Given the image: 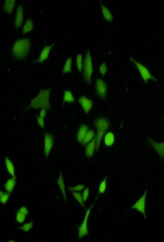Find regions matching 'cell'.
Masks as SVG:
<instances>
[{
    "mask_svg": "<svg viewBox=\"0 0 164 242\" xmlns=\"http://www.w3.org/2000/svg\"><path fill=\"white\" fill-rule=\"evenodd\" d=\"M105 190H107V177H105L104 180H102L101 183H100V187H98V193L100 194H104Z\"/></svg>",
    "mask_w": 164,
    "mask_h": 242,
    "instance_id": "29",
    "label": "cell"
},
{
    "mask_svg": "<svg viewBox=\"0 0 164 242\" xmlns=\"http://www.w3.org/2000/svg\"><path fill=\"white\" fill-rule=\"evenodd\" d=\"M76 65H77V70L82 73L83 72V55L82 54H79V55L76 57Z\"/></svg>",
    "mask_w": 164,
    "mask_h": 242,
    "instance_id": "26",
    "label": "cell"
},
{
    "mask_svg": "<svg viewBox=\"0 0 164 242\" xmlns=\"http://www.w3.org/2000/svg\"><path fill=\"white\" fill-rule=\"evenodd\" d=\"M79 103H80V106H82L83 111H84L86 114H89L90 111H91V109H93V100L90 99V97L82 96L79 99Z\"/></svg>",
    "mask_w": 164,
    "mask_h": 242,
    "instance_id": "11",
    "label": "cell"
},
{
    "mask_svg": "<svg viewBox=\"0 0 164 242\" xmlns=\"http://www.w3.org/2000/svg\"><path fill=\"white\" fill-rule=\"evenodd\" d=\"M16 2L17 0H4L3 3V10L6 11V14H11L16 7Z\"/></svg>",
    "mask_w": 164,
    "mask_h": 242,
    "instance_id": "17",
    "label": "cell"
},
{
    "mask_svg": "<svg viewBox=\"0 0 164 242\" xmlns=\"http://www.w3.org/2000/svg\"><path fill=\"white\" fill-rule=\"evenodd\" d=\"M102 142H104V146L107 148H111L115 142V134L111 133V131H107L104 135V139H102Z\"/></svg>",
    "mask_w": 164,
    "mask_h": 242,
    "instance_id": "16",
    "label": "cell"
},
{
    "mask_svg": "<svg viewBox=\"0 0 164 242\" xmlns=\"http://www.w3.org/2000/svg\"><path fill=\"white\" fill-rule=\"evenodd\" d=\"M101 11H102V17L105 18V21L111 23V21L114 20V17H112V13L109 11V9H107V7L104 6V4H101Z\"/></svg>",
    "mask_w": 164,
    "mask_h": 242,
    "instance_id": "21",
    "label": "cell"
},
{
    "mask_svg": "<svg viewBox=\"0 0 164 242\" xmlns=\"http://www.w3.org/2000/svg\"><path fill=\"white\" fill-rule=\"evenodd\" d=\"M4 165H6V168H7V172L10 173L11 176H16V169H14V165H13V162H11L9 158H4Z\"/></svg>",
    "mask_w": 164,
    "mask_h": 242,
    "instance_id": "22",
    "label": "cell"
},
{
    "mask_svg": "<svg viewBox=\"0 0 164 242\" xmlns=\"http://www.w3.org/2000/svg\"><path fill=\"white\" fill-rule=\"evenodd\" d=\"M28 216H30L28 208H27V207H20V208L16 211V221L18 222V224H21V222L25 221Z\"/></svg>",
    "mask_w": 164,
    "mask_h": 242,
    "instance_id": "13",
    "label": "cell"
},
{
    "mask_svg": "<svg viewBox=\"0 0 164 242\" xmlns=\"http://www.w3.org/2000/svg\"><path fill=\"white\" fill-rule=\"evenodd\" d=\"M107 70H108L107 65H105V63H101V65H100V73H101V76H105Z\"/></svg>",
    "mask_w": 164,
    "mask_h": 242,
    "instance_id": "33",
    "label": "cell"
},
{
    "mask_svg": "<svg viewBox=\"0 0 164 242\" xmlns=\"http://www.w3.org/2000/svg\"><path fill=\"white\" fill-rule=\"evenodd\" d=\"M9 197H10V193H3V194H2V197H0V203H2V204H6L7 201H9Z\"/></svg>",
    "mask_w": 164,
    "mask_h": 242,
    "instance_id": "32",
    "label": "cell"
},
{
    "mask_svg": "<svg viewBox=\"0 0 164 242\" xmlns=\"http://www.w3.org/2000/svg\"><path fill=\"white\" fill-rule=\"evenodd\" d=\"M23 20H24V13H23V4L17 7V11H16V18H14V27L17 28H20L21 24H23Z\"/></svg>",
    "mask_w": 164,
    "mask_h": 242,
    "instance_id": "15",
    "label": "cell"
},
{
    "mask_svg": "<svg viewBox=\"0 0 164 242\" xmlns=\"http://www.w3.org/2000/svg\"><path fill=\"white\" fill-rule=\"evenodd\" d=\"M84 189V186L83 184H76V186H70V192H80V190Z\"/></svg>",
    "mask_w": 164,
    "mask_h": 242,
    "instance_id": "34",
    "label": "cell"
},
{
    "mask_svg": "<svg viewBox=\"0 0 164 242\" xmlns=\"http://www.w3.org/2000/svg\"><path fill=\"white\" fill-rule=\"evenodd\" d=\"M63 101L65 103H73L74 101V96L72 94L70 90H65V93H63Z\"/></svg>",
    "mask_w": 164,
    "mask_h": 242,
    "instance_id": "23",
    "label": "cell"
},
{
    "mask_svg": "<svg viewBox=\"0 0 164 242\" xmlns=\"http://www.w3.org/2000/svg\"><path fill=\"white\" fill-rule=\"evenodd\" d=\"M52 146H53V135L52 134H45V137H44V153H45V158H49Z\"/></svg>",
    "mask_w": 164,
    "mask_h": 242,
    "instance_id": "7",
    "label": "cell"
},
{
    "mask_svg": "<svg viewBox=\"0 0 164 242\" xmlns=\"http://www.w3.org/2000/svg\"><path fill=\"white\" fill-rule=\"evenodd\" d=\"M90 211H91V207H89V208H87V211H86V216H84V220H83L82 225H80V228H79V236H77L79 239L87 236V234H89V217H90Z\"/></svg>",
    "mask_w": 164,
    "mask_h": 242,
    "instance_id": "6",
    "label": "cell"
},
{
    "mask_svg": "<svg viewBox=\"0 0 164 242\" xmlns=\"http://www.w3.org/2000/svg\"><path fill=\"white\" fill-rule=\"evenodd\" d=\"M16 182H17L16 176H13L11 179H9L6 183H4V190H6L7 193H11L14 190V187H16Z\"/></svg>",
    "mask_w": 164,
    "mask_h": 242,
    "instance_id": "20",
    "label": "cell"
},
{
    "mask_svg": "<svg viewBox=\"0 0 164 242\" xmlns=\"http://www.w3.org/2000/svg\"><path fill=\"white\" fill-rule=\"evenodd\" d=\"M2 194H3V192H0V197H2Z\"/></svg>",
    "mask_w": 164,
    "mask_h": 242,
    "instance_id": "37",
    "label": "cell"
},
{
    "mask_svg": "<svg viewBox=\"0 0 164 242\" xmlns=\"http://www.w3.org/2000/svg\"><path fill=\"white\" fill-rule=\"evenodd\" d=\"M94 137H95L94 129H89V131H87V134H86V137H84V139H83V144H82V145H86L87 142H90V141H91Z\"/></svg>",
    "mask_w": 164,
    "mask_h": 242,
    "instance_id": "25",
    "label": "cell"
},
{
    "mask_svg": "<svg viewBox=\"0 0 164 242\" xmlns=\"http://www.w3.org/2000/svg\"><path fill=\"white\" fill-rule=\"evenodd\" d=\"M89 194H90V189H89V187H84V189H83V194H82L84 201L89 199Z\"/></svg>",
    "mask_w": 164,
    "mask_h": 242,
    "instance_id": "35",
    "label": "cell"
},
{
    "mask_svg": "<svg viewBox=\"0 0 164 242\" xmlns=\"http://www.w3.org/2000/svg\"><path fill=\"white\" fill-rule=\"evenodd\" d=\"M32 225H34V222L32 221H30V222H27V224H25V225H21L20 227V229H21V231H30V229L31 228H32Z\"/></svg>",
    "mask_w": 164,
    "mask_h": 242,
    "instance_id": "31",
    "label": "cell"
},
{
    "mask_svg": "<svg viewBox=\"0 0 164 242\" xmlns=\"http://www.w3.org/2000/svg\"><path fill=\"white\" fill-rule=\"evenodd\" d=\"M147 141H149V145L154 149V152L157 153L161 159H163V158H164V142H156V141H153L151 138H149Z\"/></svg>",
    "mask_w": 164,
    "mask_h": 242,
    "instance_id": "10",
    "label": "cell"
},
{
    "mask_svg": "<svg viewBox=\"0 0 164 242\" xmlns=\"http://www.w3.org/2000/svg\"><path fill=\"white\" fill-rule=\"evenodd\" d=\"M93 61H91V54L90 51L86 52V57L84 61H83V79L86 80L87 83L91 82V76H93Z\"/></svg>",
    "mask_w": 164,
    "mask_h": 242,
    "instance_id": "3",
    "label": "cell"
},
{
    "mask_svg": "<svg viewBox=\"0 0 164 242\" xmlns=\"http://www.w3.org/2000/svg\"><path fill=\"white\" fill-rule=\"evenodd\" d=\"M104 135H105L104 131H101V129H97V133H95V139H97V144H98V146H100V144H101V141L104 139Z\"/></svg>",
    "mask_w": 164,
    "mask_h": 242,
    "instance_id": "28",
    "label": "cell"
},
{
    "mask_svg": "<svg viewBox=\"0 0 164 242\" xmlns=\"http://www.w3.org/2000/svg\"><path fill=\"white\" fill-rule=\"evenodd\" d=\"M98 144H97V139H95V137L90 141V142L86 144V156L87 158H93V155H94L95 151H98Z\"/></svg>",
    "mask_w": 164,
    "mask_h": 242,
    "instance_id": "8",
    "label": "cell"
},
{
    "mask_svg": "<svg viewBox=\"0 0 164 242\" xmlns=\"http://www.w3.org/2000/svg\"><path fill=\"white\" fill-rule=\"evenodd\" d=\"M31 51V40L30 38H21L17 40L11 46V54L16 59H24Z\"/></svg>",
    "mask_w": 164,
    "mask_h": 242,
    "instance_id": "1",
    "label": "cell"
},
{
    "mask_svg": "<svg viewBox=\"0 0 164 242\" xmlns=\"http://www.w3.org/2000/svg\"><path fill=\"white\" fill-rule=\"evenodd\" d=\"M34 30V23L32 20H27L25 23H24V27H23V34H27L30 33V31Z\"/></svg>",
    "mask_w": 164,
    "mask_h": 242,
    "instance_id": "24",
    "label": "cell"
},
{
    "mask_svg": "<svg viewBox=\"0 0 164 242\" xmlns=\"http://www.w3.org/2000/svg\"><path fill=\"white\" fill-rule=\"evenodd\" d=\"M89 129L90 128L86 125V124H83V125L79 128V131H77V141H79V144H83V139H84V137H86V134H87Z\"/></svg>",
    "mask_w": 164,
    "mask_h": 242,
    "instance_id": "19",
    "label": "cell"
},
{
    "mask_svg": "<svg viewBox=\"0 0 164 242\" xmlns=\"http://www.w3.org/2000/svg\"><path fill=\"white\" fill-rule=\"evenodd\" d=\"M52 48H53V44H49V45H46L45 48H44L42 51H41V54H40V57H38V59L35 61V62H38V63H41V62H45L48 58H49V55H51V51H52Z\"/></svg>",
    "mask_w": 164,
    "mask_h": 242,
    "instance_id": "14",
    "label": "cell"
},
{
    "mask_svg": "<svg viewBox=\"0 0 164 242\" xmlns=\"http://www.w3.org/2000/svg\"><path fill=\"white\" fill-rule=\"evenodd\" d=\"M44 118H45V117H42L41 114L36 117V121H38V125L40 127H45V124H44Z\"/></svg>",
    "mask_w": 164,
    "mask_h": 242,
    "instance_id": "36",
    "label": "cell"
},
{
    "mask_svg": "<svg viewBox=\"0 0 164 242\" xmlns=\"http://www.w3.org/2000/svg\"><path fill=\"white\" fill-rule=\"evenodd\" d=\"M95 93L101 100H104L108 94V86L102 79H95Z\"/></svg>",
    "mask_w": 164,
    "mask_h": 242,
    "instance_id": "5",
    "label": "cell"
},
{
    "mask_svg": "<svg viewBox=\"0 0 164 242\" xmlns=\"http://www.w3.org/2000/svg\"><path fill=\"white\" fill-rule=\"evenodd\" d=\"M132 62H133V65L136 68H138V70H139V73H140V76H142V79L144 80V82H149V80H156V77L153 76L150 73V70L147 69V68L144 66L143 63H140V62H138V61H135V59H131Z\"/></svg>",
    "mask_w": 164,
    "mask_h": 242,
    "instance_id": "4",
    "label": "cell"
},
{
    "mask_svg": "<svg viewBox=\"0 0 164 242\" xmlns=\"http://www.w3.org/2000/svg\"><path fill=\"white\" fill-rule=\"evenodd\" d=\"M72 70V58H67L65 62V66H63V73H69Z\"/></svg>",
    "mask_w": 164,
    "mask_h": 242,
    "instance_id": "27",
    "label": "cell"
},
{
    "mask_svg": "<svg viewBox=\"0 0 164 242\" xmlns=\"http://www.w3.org/2000/svg\"><path fill=\"white\" fill-rule=\"evenodd\" d=\"M132 210H138V211L142 212L143 216H146V192H144L143 196H142L140 199L132 206Z\"/></svg>",
    "mask_w": 164,
    "mask_h": 242,
    "instance_id": "9",
    "label": "cell"
},
{
    "mask_svg": "<svg viewBox=\"0 0 164 242\" xmlns=\"http://www.w3.org/2000/svg\"><path fill=\"white\" fill-rule=\"evenodd\" d=\"M49 96H51V89H45L38 93L30 103V109H49Z\"/></svg>",
    "mask_w": 164,
    "mask_h": 242,
    "instance_id": "2",
    "label": "cell"
},
{
    "mask_svg": "<svg viewBox=\"0 0 164 242\" xmlns=\"http://www.w3.org/2000/svg\"><path fill=\"white\" fill-rule=\"evenodd\" d=\"M73 197H74L76 200H77V201H79V204L80 206H84V200H83V196L82 194H80V193H77V192H73Z\"/></svg>",
    "mask_w": 164,
    "mask_h": 242,
    "instance_id": "30",
    "label": "cell"
},
{
    "mask_svg": "<svg viewBox=\"0 0 164 242\" xmlns=\"http://www.w3.org/2000/svg\"><path fill=\"white\" fill-rule=\"evenodd\" d=\"M94 127L97 129H101V131L107 133V129L109 128V120L105 118V117H98V118L94 121Z\"/></svg>",
    "mask_w": 164,
    "mask_h": 242,
    "instance_id": "12",
    "label": "cell"
},
{
    "mask_svg": "<svg viewBox=\"0 0 164 242\" xmlns=\"http://www.w3.org/2000/svg\"><path fill=\"white\" fill-rule=\"evenodd\" d=\"M58 186H59V190H60V193H62L63 200L66 201V186H65V180H63V175H62V173L58 175Z\"/></svg>",
    "mask_w": 164,
    "mask_h": 242,
    "instance_id": "18",
    "label": "cell"
}]
</instances>
